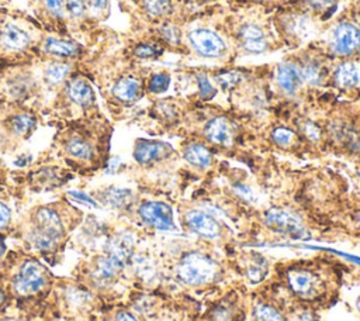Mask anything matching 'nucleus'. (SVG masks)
Returning a JSON list of instances; mask_svg holds the SVG:
<instances>
[{
    "label": "nucleus",
    "mask_w": 360,
    "mask_h": 321,
    "mask_svg": "<svg viewBox=\"0 0 360 321\" xmlns=\"http://www.w3.org/2000/svg\"><path fill=\"white\" fill-rule=\"evenodd\" d=\"M34 126L36 120L29 115H19L12 120V127L16 134H27Z\"/></svg>",
    "instance_id": "29"
},
{
    "label": "nucleus",
    "mask_w": 360,
    "mask_h": 321,
    "mask_svg": "<svg viewBox=\"0 0 360 321\" xmlns=\"http://www.w3.org/2000/svg\"><path fill=\"white\" fill-rule=\"evenodd\" d=\"M266 273H268L266 259L262 258L261 255H255L252 258V261L248 264V268H247L248 279L254 283H259L261 280L265 279Z\"/></svg>",
    "instance_id": "24"
},
{
    "label": "nucleus",
    "mask_w": 360,
    "mask_h": 321,
    "mask_svg": "<svg viewBox=\"0 0 360 321\" xmlns=\"http://www.w3.org/2000/svg\"><path fill=\"white\" fill-rule=\"evenodd\" d=\"M185 223L190 231H193L200 237L210 238V240L219 237V233H221L219 223L206 211L189 210L185 214Z\"/></svg>",
    "instance_id": "9"
},
{
    "label": "nucleus",
    "mask_w": 360,
    "mask_h": 321,
    "mask_svg": "<svg viewBox=\"0 0 360 321\" xmlns=\"http://www.w3.org/2000/svg\"><path fill=\"white\" fill-rule=\"evenodd\" d=\"M147 12L155 17L168 16L173 10L172 0H144Z\"/></svg>",
    "instance_id": "26"
},
{
    "label": "nucleus",
    "mask_w": 360,
    "mask_h": 321,
    "mask_svg": "<svg viewBox=\"0 0 360 321\" xmlns=\"http://www.w3.org/2000/svg\"><path fill=\"white\" fill-rule=\"evenodd\" d=\"M265 224L272 231L287 236L291 238H305L307 231L304 223L297 213L283 208V207H273L266 211L265 214Z\"/></svg>",
    "instance_id": "3"
},
{
    "label": "nucleus",
    "mask_w": 360,
    "mask_h": 321,
    "mask_svg": "<svg viewBox=\"0 0 360 321\" xmlns=\"http://www.w3.org/2000/svg\"><path fill=\"white\" fill-rule=\"evenodd\" d=\"M357 307H359V310H360V297H359V300H357Z\"/></svg>",
    "instance_id": "47"
},
{
    "label": "nucleus",
    "mask_w": 360,
    "mask_h": 321,
    "mask_svg": "<svg viewBox=\"0 0 360 321\" xmlns=\"http://www.w3.org/2000/svg\"><path fill=\"white\" fill-rule=\"evenodd\" d=\"M255 317L258 321H286L283 314L269 304H259L255 310Z\"/></svg>",
    "instance_id": "28"
},
{
    "label": "nucleus",
    "mask_w": 360,
    "mask_h": 321,
    "mask_svg": "<svg viewBox=\"0 0 360 321\" xmlns=\"http://www.w3.org/2000/svg\"><path fill=\"white\" fill-rule=\"evenodd\" d=\"M85 8L93 13H101L107 9V0H83Z\"/></svg>",
    "instance_id": "38"
},
{
    "label": "nucleus",
    "mask_w": 360,
    "mask_h": 321,
    "mask_svg": "<svg viewBox=\"0 0 360 321\" xmlns=\"http://www.w3.org/2000/svg\"><path fill=\"white\" fill-rule=\"evenodd\" d=\"M297 321H318V318L311 313H304L297 318Z\"/></svg>",
    "instance_id": "44"
},
{
    "label": "nucleus",
    "mask_w": 360,
    "mask_h": 321,
    "mask_svg": "<svg viewBox=\"0 0 360 321\" xmlns=\"http://www.w3.org/2000/svg\"><path fill=\"white\" fill-rule=\"evenodd\" d=\"M161 34L172 45H178L180 43V31L175 26H171V24L162 26L161 27Z\"/></svg>",
    "instance_id": "35"
},
{
    "label": "nucleus",
    "mask_w": 360,
    "mask_h": 321,
    "mask_svg": "<svg viewBox=\"0 0 360 321\" xmlns=\"http://www.w3.org/2000/svg\"><path fill=\"white\" fill-rule=\"evenodd\" d=\"M239 40L245 51L251 54H262L268 50V41L264 30L257 24H247L239 31Z\"/></svg>",
    "instance_id": "12"
},
{
    "label": "nucleus",
    "mask_w": 360,
    "mask_h": 321,
    "mask_svg": "<svg viewBox=\"0 0 360 321\" xmlns=\"http://www.w3.org/2000/svg\"><path fill=\"white\" fill-rule=\"evenodd\" d=\"M65 3V9L68 10V13L73 17H82L85 15V3L83 0H64Z\"/></svg>",
    "instance_id": "36"
},
{
    "label": "nucleus",
    "mask_w": 360,
    "mask_h": 321,
    "mask_svg": "<svg viewBox=\"0 0 360 321\" xmlns=\"http://www.w3.org/2000/svg\"><path fill=\"white\" fill-rule=\"evenodd\" d=\"M294 133L286 127H278L272 131V140L280 147H289L294 140Z\"/></svg>",
    "instance_id": "31"
},
{
    "label": "nucleus",
    "mask_w": 360,
    "mask_h": 321,
    "mask_svg": "<svg viewBox=\"0 0 360 321\" xmlns=\"http://www.w3.org/2000/svg\"><path fill=\"white\" fill-rule=\"evenodd\" d=\"M303 80L308 82L310 85H321L325 78V69L324 66L317 61H308L303 65L300 69Z\"/></svg>",
    "instance_id": "23"
},
{
    "label": "nucleus",
    "mask_w": 360,
    "mask_h": 321,
    "mask_svg": "<svg viewBox=\"0 0 360 321\" xmlns=\"http://www.w3.org/2000/svg\"><path fill=\"white\" fill-rule=\"evenodd\" d=\"M133 199V193L129 189H117L111 187L103 193V200L115 208L126 207Z\"/></svg>",
    "instance_id": "22"
},
{
    "label": "nucleus",
    "mask_w": 360,
    "mask_h": 321,
    "mask_svg": "<svg viewBox=\"0 0 360 321\" xmlns=\"http://www.w3.org/2000/svg\"><path fill=\"white\" fill-rule=\"evenodd\" d=\"M183 158L193 166L200 168V169H206L208 166H211L213 164V154L211 151L199 143H192L189 145H186V148L183 150Z\"/></svg>",
    "instance_id": "16"
},
{
    "label": "nucleus",
    "mask_w": 360,
    "mask_h": 321,
    "mask_svg": "<svg viewBox=\"0 0 360 321\" xmlns=\"http://www.w3.org/2000/svg\"><path fill=\"white\" fill-rule=\"evenodd\" d=\"M5 244H3V241L2 240H0V258H2V255L5 254Z\"/></svg>",
    "instance_id": "45"
},
{
    "label": "nucleus",
    "mask_w": 360,
    "mask_h": 321,
    "mask_svg": "<svg viewBox=\"0 0 360 321\" xmlns=\"http://www.w3.org/2000/svg\"><path fill=\"white\" fill-rule=\"evenodd\" d=\"M217 80H218V83L222 89L228 90V89H231V87H233L235 85L239 83V80H241V75H239L238 72H233V71L232 72H224L217 78Z\"/></svg>",
    "instance_id": "34"
},
{
    "label": "nucleus",
    "mask_w": 360,
    "mask_h": 321,
    "mask_svg": "<svg viewBox=\"0 0 360 321\" xmlns=\"http://www.w3.org/2000/svg\"><path fill=\"white\" fill-rule=\"evenodd\" d=\"M278 83L285 93L287 94L297 93L303 83V76L300 69L290 62L282 64L278 71Z\"/></svg>",
    "instance_id": "14"
},
{
    "label": "nucleus",
    "mask_w": 360,
    "mask_h": 321,
    "mask_svg": "<svg viewBox=\"0 0 360 321\" xmlns=\"http://www.w3.org/2000/svg\"><path fill=\"white\" fill-rule=\"evenodd\" d=\"M3 299H5V296H3V292H2V290H0V303H2V301H3Z\"/></svg>",
    "instance_id": "46"
},
{
    "label": "nucleus",
    "mask_w": 360,
    "mask_h": 321,
    "mask_svg": "<svg viewBox=\"0 0 360 321\" xmlns=\"http://www.w3.org/2000/svg\"><path fill=\"white\" fill-rule=\"evenodd\" d=\"M162 48L158 44H152V43H143L140 45L136 47L134 54L138 58H154L162 54Z\"/></svg>",
    "instance_id": "32"
},
{
    "label": "nucleus",
    "mask_w": 360,
    "mask_h": 321,
    "mask_svg": "<svg viewBox=\"0 0 360 321\" xmlns=\"http://www.w3.org/2000/svg\"><path fill=\"white\" fill-rule=\"evenodd\" d=\"M360 50V30L350 23H340L333 31V51L340 57H350Z\"/></svg>",
    "instance_id": "10"
},
{
    "label": "nucleus",
    "mask_w": 360,
    "mask_h": 321,
    "mask_svg": "<svg viewBox=\"0 0 360 321\" xmlns=\"http://www.w3.org/2000/svg\"><path fill=\"white\" fill-rule=\"evenodd\" d=\"M113 94L115 99L126 103L136 101L141 96V82L133 76L120 79L113 86Z\"/></svg>",
    "instance_id": "15"
},
{
    "label": "nucleus",
    "mask_w": 360,
    "mask_h": 321,
    "mask_svg": "<svg viewBox=\"0 0 360 321\" xmlns=\"http://www.w3.org/2000/svg\"><path fill=\"white\" fill-rule=\"evenodd\" d=\"M287 279H289L290 289L294 292L296 296L301 299L310 300L321 294L322 282L318 275H315L308 269H303V268L290 269Z\"/></svg>",
    "instance_id": "6"
},
{
    "label": "nucleus",
    "mask_w": 360,
    "mask_h": 321,
    "mask_svg": "<svg viewBox=\"0 0 360 321\" xmlns=\"http://www.w3.org/2000/svg\"><path fill=\"white\" fill-rule=\"evenodd\" d=\"M335 79L340 87H354L359 83V71L354 64L343 62L335 72Z\"/></svg>",
    "instance_id": "20"
},
{
    "label": "nucleus",
    "mask_w": 360,
    "mask_h": 321,
    "mask_svg": "<svg viewBox=\"0 0 360 321\" xmlns=\"http://www.w3.org/2000/svg\"><path fill=\"white\" fill-rule=\"evenodd\" d=\"M134 251V240L129 234H118L108 243L107 255L126 266Z\"/></svg>",
    "instance_id": "13"
},
{
    "label": "nucleus",
    "mask_w": 360,
    "mask_h": 321,
    "mask_svg": "<svg viewBox=\"0 0 360 321\" xmlns=\"http://www.w3.org/2000/svg\"><path fill=\"white\" fill-rule=\"evenodd\" d=\"M48 279L45 268L37 261H27L15 280L16 292L22 296H30L40 292Z\"/></svg>",
    "instance_id": "4"
},
{
    "label": "nucleus",
    "mask_w": 360,
    "mask_h": 321,
    "mask_svg": "<svg viewBox=\"0 0 360 321\" xmlns=\"http://www.w3.org/2000/svg\"><path fill=\"white\" fill-rule=\"evenodd\" d=\"M45 6L48 8V10L57 16V17H62L64 16V10H65V3L64 0H44Z\"/></svg>",
    "instance_id": "37"
},
{
    "label": "nucleus",
    "mask_w": 360,
    "mask_h": 321,
    "mask_svg": "<svg viewBox=\"0 0 360 321\" xmlns=\"http://www.w3.org/2000/svg\"><path fill=\"white\" fill-rule=\"evenodd\" d=\"M66 151L69 155L78 159H90L93 157V147L82 140V138H72L66 145Z\"/></svg>",
    "instance_id": "25"
},
{
    "label": "nucleus",
    "mask_w": 360,
    "mask_h": 321,
    "mask_svg": "<svg viewBox=\"0 0 360 321\" xmlns=\"http://www.w3.org/2000/svg\"><path fill=\"white\" fill-rule=\"evenodd\" d=\"M64 226L59 214L52 208H40L36 214V230L30 241L40 251H52L62 238Z\"/></svg>",
    "instance_id": "2"
},
{
    "label": "nucleus",
    "mask_w": 360,
    "mask_h": 321,
    "mask_svg": "<svg viewBox=\"0 0 360 321\" xmlns=\"http://www.w3.org/2000/svg\"><path fill=\"white\" fill-rule=\"evenodd\" d=\"M308 3L312 9L318 12H324L326 9H331L332 5L335 6V0H308Z\"/></svg>",
    "instance_id": "40"
},
{
    "label": "nucleus",
    "mask_w": 360,
    "mask_h": 321,
    "mask_svg": "<svg viewBox=\"0 0 360 321\" xmlns=\"http://www.w3.org/2000/svg\"><path fill=\"white\" fill-rule=\"evenodd\" d=\"M44 51L47 54H51L55 57L68 58V57L78 55L80 48L73 41H66V40H59V38H47L44 43Z\"/></svg>",
    "instance_id": "19"
},
{
    "label": "nucleus",
    "mask_w": 360,
    "mask_h": 321,
    "mask_svg": "<svg viewBox=\"0 0 360 321\" xmlns=\"http://www.w3.org/2000/svg\"><path fill=\"white\" fill-rule=\"evenodd\" d=\"M197 85H199V93H200V96H201L203 99L210 100V99H213V97L215 96L217 90L214 89V86L211 85V82L208 80L207 76L199 75V76H197Z\"/></svg>",
    "instance_id": "33"
},
{
    "label": "nucleus",
    "mask_w": 360,
    "mask_h": 321,
    "mask_svg": "<svg viewBox=\"0 0 360 321\" xmlns=\"http://www.w3.org/2000/svg\"><path fill=\"white\" fill-rule=\"evenodd\" d=\"M204 137L215 145L229 147L235 137V127L226 117H214L204 127Z\"/></svg>",
    "instance_id": "11"
},
{
    "label": "nucleus",
    "mask_w": 360,
    "mask_h": 321,
    "mask_svg": "<svg viewBox=\"0 0 360 321\" xmlns=\"http://www.w3.org/2000/svg\"><path fill=\"white\" fill-rule=\"evenodd\" d=\"M124 268V265H122L120 262H117L115 259H113L111 257L106 255L103 258H100L97 261L96 265V278L100 280H110L114 276H117V273Z\"/></svg>",
    "instance_id": "21"
},
{
    "label": "nucleus",
    "mask_w": 360,
    "mask_h": 321,
    "mask_svg": "<svg viewBox=\"0 0 360 321\" xmlns=\"http://www.w3.org/2000/svg\"><path fill=\"white\" fill-rule=\"evenodd\" d=\"M171 85V76L168 73H157L150 80V90L152 93H164Z\"/></svg>",
    "instance_id": "30"
},
{
    "label": "nucleus",
    "mask_w": 360,
    "mask_h": 321,
    "mask_svg": "<svg viewBox=\"0 0 360 321\" xmlns=\"http://www.w3.org/2000/svg\"><path fill=\"white\" fill-rule=\"evenodd\" d=\"M190 44L193 45V48L203 57L207 58H218L222 57L226 51L225 43L222 41V38L215 34L211 30L207 29H197L193 30L189 36Z\"/></svg>",
    "instance_id": "7"
},
{
    "label": "nucleus",
    "mask_w": 360,
    "mask_h": 321,
    "mask_svg": "<svg viewBox=\"0 0 360 321\" xmlns=\"http://www.w3.org/2000/svg\"><path fill=\"white\" fill-rule=\"evenodd\" d=\"M217 262L201 252H189L183 255L178 266V278L189 286L208 285L217 278Z\"/></svg>",
    "instance_id": "1"
},
{
    "label": "nucleus",
    "mask_w": 360,
    "mask_h": 321,
    "mask_svg": "<svg viewBox=\"0 0 360 321\" xmlns=\"http://www.w3.org/2000/svg\"><path fill=\"white\" fill-rule=\"evenodd\" d=\"M0 40H2L5 47H8L9 50H15V51L24 50L30 44L29 34L24 30H22L20 27L15 26V24H8L2 30V34H0Z\"/></svg>",
    "instance_id": "17"
},
{
    "label": "nucleus",
    "mask_w": 360,
    "mask_h": 321,
    "mask_svg": "<svg viewBox=\"0 0 360 321\" xmlns=\"http://www.w3.org/2000/svg\"><path fill=\"white\" fill-rule=\"evenodd\" d=\"M115 321H138V320L129 311H118L115 315Z\"/></svg>",
    "instance_id": "43"
},
{
    "label": "nucleus",
    "mask_w": 360,
    "mask_h": 321,
    "mask_svg": "<svg viewBox=\"0 0 360 321\" xmlns=\"http://www.w3.org/2000/svg\"><path fill=\"white\" fill-rule=\"evenodd\" d=\"M175 150L171 144L164 141L140 140L134 148V158L141 165H152L155 162L164 161L173 155Z\"/></svg>",
    "instance_id": "8"
},
{
    "label": "nucleus",
    "mask_w": 360,
    "mask_h": 321,
    "mask_svg": "<svg viewBox=\"0 0 360 321\" xmlns=\"http://www.w3.org/2000/svg\"><path fill=\"white\" fill-rule=\"evenodd\" d=\"M10 217H12V214H10L9 207L3 203H0V227H6L10 222Z\"/></svg>",
    "instance_id": "41"
},
{
    "label": "nucleus",
    "mask_w": 360,
    "mask_h": 321,
    "mask_svg": "<svg viewBox=\"0 0 360 321\" xmlns=\"http://www.w3.org/2000/svg\"><path fill=\"white\" fill-rule=\"evenodd\" d=\"M68 96L79 106H90L94 101V92L89 82L83 79H75L68 85Z\"/></svg>",
    "instance_id": "18"
},
{
    "label": "nucleus",
    "mask_w": 360,
    "mask_h": 321,
    "mask_svg": "<svg viewBox=\"0 0 360 321\" xmlns=\"http://www.w3.org/2000/svg\"><path fill=\"white\" fill-rule=\"evenodd\" d=\"M71 72V65L69 64H64V62H55L48 65V68L45 69V78L50 83L57 85L61 83Z\"/></svg>",
    "instance_id": "27"
},
{
    "label": "nucleus",
    "mask_w": 360,
    "mask_h": 321,
    "mask_svg": "<svg viewBox=\"0 0 360 321\" xmlns=\"http://www.w3.org/2000/svg\"><path fill=\"white\" fill-rule=\"evenodd\" d=\"M304 130H305V134H307V137H308L310 140L317 141V140L319 138V130H318V127H317L314 123H307Z\"/></svg>",
    "instance_id": "42"
},
{
    "label": "nucleus",
    "mask_w": 360,
    "mask_h": 321,
    "mask_svg": "<svg viewBox=\"0 0 360 321\" xmlns=\"http://www.w3.org/2000/svg\"><path fill=\"white\" fill-rule=\"evenodd\" d=\"M68 194H69V197H72L73 200H76V201H79V203H83V204L90 206V207H97V203H96L90 196H87L86 193L72 190V192H69Z\"/></svg>",
    "instance_id": "39"
},
{
    "label": "nucleus",
    "mask_w": 360,
    "mask_h": 321,
    "mask_svg": "<svg viewBox=\"0 0 360 321\" xmlns=\"http://www.w3.org/2000/svg\"><path fill=\"white\" fill-rule=\"evenodd\" d=\"M141 220L159 231H171L175 229L173 210L164 201H145L140 210Z\"/></svg>",
    "instance_id": "5"
}]
</instances>
